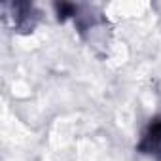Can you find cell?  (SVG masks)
<instances>
[{"instance_id":"6da1fadb","label":"cell","mask_w":161,"mask_h":161,"mask_svg":"<svg viewBox=\"0 0 161 161\" xmlns=\"http://www.w3.org/2000/svg\"><path fill=\"white\" fill-rule=\"evenodd\" d=\"M136 150L140 153L155 155V157L161 159V116L148 123V127L142 133V138H140Z\"/></svg>"}]
</instances>
